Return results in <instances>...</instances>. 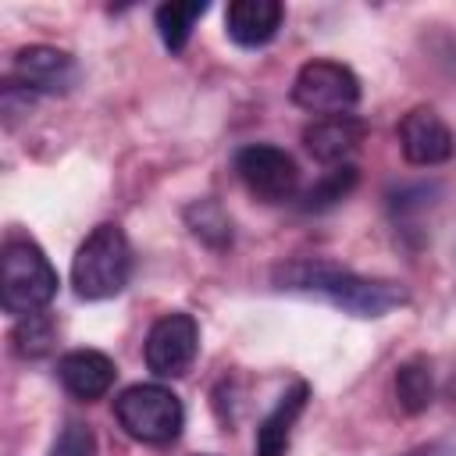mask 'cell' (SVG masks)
Here are the masks:
<instances>
[{"label": "cell", "mask_w": 456, "mask_h": 456, "mask_svg": "<svg viewBox=\"0 0 456 456\" xmlns=\"http://www.w3.org/2000/svg\"><path fill=\"white\" fill-rule=\"evenodd\" d=\"M114 417L125 428V435H132L142 445H171L185 428L182 399L157 381L128 385L114 399Z\"/></svg>", "instance_id": "cell-4"}, {"label": "cell", "mask_w": 456, "mask_h": 456, "mask_svg": "<svg viewBox=\"0 0 456 456\" xmlns=\"http://www.w3.org/2000/svg\"><path fill=\"white\" fill-rule=\"evenodd\" d=\"M356 182H360V171H356L353 164H338V167L324 171V175L303 192L299 207H303V210H328V207L342 203V200L356 189Z\"/></svg>", "instance_id": "cell-17"}, {"label": "cell", "mask_w": 456, "mask_h": 456, "mask_svg": "<svg viewBox=\"0 0 456 456\" xmlns=\"http://www.w3.org/2000/svg\"><path fill=\"white\" fill-rule=\"evenodd\" d=\"M363 139H367V125H363L360 118H353V114L317 118V121L306 125V132H303L306 153H310L314 160H321V164H331V167L346 164V160L360 150Z\"/></svg>", "instance_id": "cell-10"}, {"label": "cell", "mask_w": 456, "mask_h": 456, "mask_svg": "<svg viewBox=\"0 0 456 456\" xmlns=\"http://www.w3.org/2000/svg\"><path fill=\"white\" fill-rule=\"evenodd\" d=\"M406 456H424V452H406Z\"/></svg>", "instance_id": "cell-21"}, {"label": "cell", "mask_w": 456, "mask_h": 456, "mask_svg": "<svg viewBox=\"0 0 456 456\" xmlns=\"http://www.w3.org/2000/svg\"><path fill=\"white\" fill-rule=\"evenodd\" d=\"M306 399H310V385L306 381H296L289 392L278 395V403L271 406V413L256 428V442H253L256 456H285L289 452L292 428H296L299 413L306 410Z\"/></svg>", "instance_id": "cell-13"}, {"label": "cell", "mask_w": 456, "mask_h": 456, "mask_svg": "<svg viewBox=\"0 0 456 456\" xmlns=\"http://www.w3.org/2000/svg\"><path fill=\"white\" fill-rule=\"evenodd\" d=\"M274 285L281 292H299V296H317L331 306H338L349 317H385L395 306H403L410 296L399 281L388 278H363L349 267H338L331 260H289L274 267Z\"/></svg>", "instance_id": "cell-1"}, {"label": "cell", "mask_w": 456, "mask_h": 456, "mask_svg": "<svg viewBox=\"0 0 456 456\" xmlns=\"http://www.w3.org/2000/svg\"><path fill=\"white\" fill-rule=\"evenodd\" d=\"M57 378L68 388V395H75L82 403H93V399H103L110 392V385L118 378V367L100 349H71L57 360Z\"/></svg>", "instance_id": "cell-11"}, {"label": "cell", "mask_w": 456, "mask_h": 456, "mask_svg": "<svg viewBox=\"0 0 456 456\" xmlns=\"http://www.w3.org/2000/svg\"><path fill=\"white\" fill-rule=\"evenodd\" d=\"M200 456H210V452H200Z\"/></svg>", "instance_id": "cell-22"}, {"label": "cell", "mask_w": 456, "mask_h": 456, "mask_svg": "<svg viewBox=\"0 0 456 456\" xmlns=\"http://www.w3.org/2000/svg\"><path fill=\"white\" fill-rule=\"evenodd\" d=\"M207 14V4L203 0H171V4H160L153 21H157V32H160V43L171 50V53H182L189 36H192V25Z\"/></svg>", "instance_id": "cell-14"}, {"label": "cell", "mask_w": 456, "mask_h": 456, "mask_svg": "<svg viewBox=\"0 0 456 456\" xmlns=\"http://www.w3.org/2000/svg\"><path fill=\"white\" fill-rule=\"evenodd\" d=\"M53 296H57V271L46 260V253L32 239L11 235L4 242V278H0L4 314L18 321L43 314Z\"/></svg>", "instance_id": "cell-3"}, {"label": "cell", "mask_w": 456, "mask_h": 456, "mask_svg": "<svg viewBox=\"0 0 456 456\" xmlns=\"http://www.w3.org/2000/svg\"><path fill=\"white\" fill-rule=\"evenodd\" d=\"M185 224L210 249H224L232 242V221H228V214H224V207L217 200H196V203H189L185 207Z\"/></svg>", "instance_id": "cell-16"}, {"label": "cell", "mask_w": 456, "mask_h": 456, "mask_svg": "<svg viewBox=\"0 0 456 456\" xmlns=\"http://www.w3.org/2000/svg\"><path fill=\"white\" fill-rule=\"evenodd\" d=\"M235 175L239 182L264 203L292 200L299 189V167L296 160L271 142H249L235 153Z\"/></svg>", "instance_id": "cell-6"}, {"label": "cell", "mask_w": 456, "mask_h": 456, "mask_svg": "<svg viewBox=\"0 0 456 456\" xmlns=\"http://www.w3.org/2000/svg\"><path fill=\"white\" fill-rule=\"evenodd\" d=\"M438 192H442V189H438L435 182H417V185H403L399 192H392V217H395V224H399L403 232H410L413 221L435 203Z\"/></svg>", "instance_id": "cell-19"}, {"label": "cell", "mask_w": 456, "mask_h": 456, "mask_svg": "<svg viewBox=\"0 0 456 456\" xmlns=\"http://www.w3.org/2000/svg\"><path fill=\"white\" fill-rule=\"evenodd\" d=\"M57 342V328L46 314H32V317H21L18 328L11 331V346L18 356L25 360H36V356H46Z\"/></svg>", "instance_id": "cell-18"}, {"label": "cell", "mask_w": 456, "mask_h": 456, "mask_svg": "<svg viewBox=\"0 0 456 456\" xmlns=\"http://www.w3.org/2000/svg\"><path fill=\"white\" fill-rule=\"evenodd\" d=\"M292 100L310 114H324V118L349 114L360 103V78L353 75V68L338 61H306L296 71Z\"/></svg>", "instance_id": "cell-5"}, {"label": "cell", "mask_w": 456, "mask_h": 456, "mask_svg": "<svg viewBox=\"0 0 456 456\" xmlns=\"http://www.w3.org/2000/svg\"><path fill=\"white\" fill-rule=\"evenodd\" d=\"M50 456H96V435H93V428L82 424V420H68L57 431V438L50 445Z\"/></svg>", "instance_id": "cell-20"}, {"label": "cell", "mask_w": 456, "mask_h": 456, "mask_svg": "<svg viewBox=\"0 0 456 456\" xmlns=\"http://www.w3.org/2000/svg\"><path fill=\"white\" fill-rule=\"evenodd\" d=\"M75 57L68 50L32 43L14 53V82L28 93H68L75 86Z\"/></svg>", "instance_id": "cell-9"}, {"label": "cell", "mask_w": 456, "mask_h": 456, "mask_svg": "<svg viewBox=\"0 0 456 456\" xmlns=\"http://www.w3.org/2000/svg\"><path fill=\"white\" fill-rule=\"evenodd\" d=\"M196 353H200V324L185 310L157 317L146 335V346H142L146 367L157 378H182L192 367Z\"/></svg>", "instance_id": "cell-7"}, {"label": "cell", "mask_w": 456, "mask_h": 456, "mask_svg": "<svg viewBox=\"0 0 456 456\" xmlns=\"http://www.w3.org/2000/svg\"><path fill=\"white\" fill-rule=\"evenodd\" d=\"M132 278V246L121 224H96L71 260V285L78 299H110Z\"/></svg>", "instance_id": "cell-2"}, {"label": "cell", "mask_w": 456, "mask_h": 456, "mask_svg": "<svg viewBox=\"0 0 456 456\" xmlns=\"http://www.w3.org/2000/svg\"><path fill=\"white\" fill-rule=\"evenodd\" d=\"M395 399L406 413H424L435 399V374L428 356H410L395 367Z\"/></svg>", "instance_id": "cell-15"}, {"label": "cell", "mask_w": 456, "mask_h": 456, "mask_svg": "<svg viewBox=\"0 0 456 456\" xmlns=\"http://www.w3.org/2000/svg\"><path fill=\"white\" fill-rule=\"evenodd\" d=\"M281 21H285V7L278 0H232L224 11V32L232 36V43L246 50L271 43Z\"/></svg>", "instance_id": "cell-12"}, {"label": "cell", "mask_w": 456, "mask_h": 456, "mask_svg": "<svg viewBox=\"0 0 456 456\" xmlns=\"http://www.w3.org/2000/svg\"><path fill=\"white\" fill-rule=\"evenodd\" d=\"M399 146L403 157L417 167H435L445 164L456 153V135L445 125V118L431 107H413L403 121H399Z\"/></svg>", "instance_id": "cell-8"}]
</instances>
